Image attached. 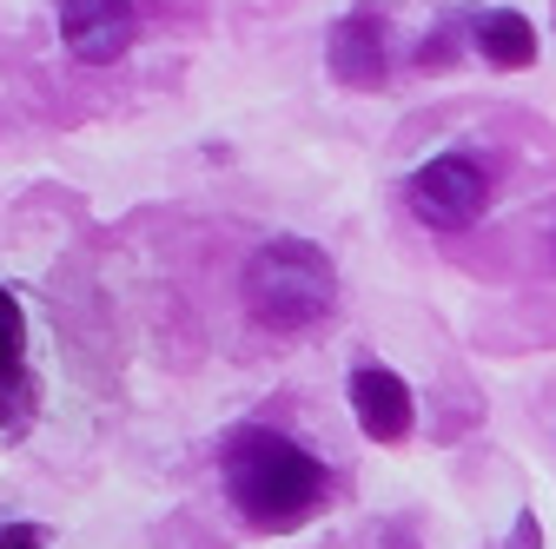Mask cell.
Listing matches in <instances>:
<instances>
[{"label":"cell","mask_w":556,"mask_h":549,"mask_svg":"<svg viewBox=\"0 0 556 549\" xmlns=\"http://www.w3.org/2000/svg\"><path fill=\"white\" fill-rule=\"evenodd\" d=\"M0 549H47V536L34 523H8V529H0Z\"/></svg>","instance_id":"cell-9"},{"label":"cell","mask_w":556,"mask_h":549,"mask_svg":"<svg viewBox=\"0 0 556 549\" xmlns=\"http://www.w3.org/2000/svg\"><path fill=\"white\" fill-rule=\"evenodd\" d=\"M483 199H491V179H483V166H477L470 153H444V159L417 166V173L404 179V205L417 213V226H431V232H464V226H477Z\"/></svg>","instance_id":"cell-3"},{"label":"cell","mask_w":556,"mask_h":549,"mask_svg":"<svg viewBox=\"0 0 556 549\" xmlns=\"http://www.w3.org/2000/svg\"><path fill=\"white\" fill-rule=\"evenodd\" d=\"M384 66H391V53H384V14L378 8H352L331 27V74L352 93H371V87H384Z\"/></svg>","instance_id":"cell-5"},{"label":"cell","mask_w":556,"mask_h":549,"mask_svg":"<svg viewBox=\"0 0 556 549\" xmlns=\"http://www.w3.org/2000/svg\"><path fill=\"white\" fill-rule=\"evenodd\" d=\"M21 345H27V318H21V305L0 292V384L14 378V365H21Z\"/></svg>","instance_id":"cell-8"},{"label":"cell","mask_w":556,"mask_h":549,"mask_svg":"<svg viewBox=\"0 0 556 549\" xmlns=\"http://www.w3.org/2000/svg\"><path fill=\"white\" fill-rule=\"evenodd\" d=\"M226 497L252 529L286 536L299 523H312V510L325 503V470L312 450H299L278 431H245L226 450Z\"/></svg>","instance_id":"cell-1"},{"label":"cell","mask_w":556,"mask_h":549,"mask_svg":"<svg viewBox=\"0 0 556 549\" xmlns=\"http://www.w3.org/2000/svg\"><path fill=\"white\" fill-rule=\"evenodd\" d=\"M352 418L371 444H404L410 437V384L384 365L352 371Z\"/></svg>","instance_id":"cell-6"},{"label":"cell","mask_w":556,"mask_h":549,"mask_svg":"<svg viewBox=\"0 0 556 549\" xmlns=\"http://www.w3.org/2000/svg\"><path fill=\"white\" fill-rule=\"evenodd\" d=\"M331 298H338V271L305 239H271L245 265V311L265 331H305L331 311Z\"/></svg>","instance_id":"cell-2"},{"label":"cell","mask_w":556,"mask_h":549,"mask_svg":"<svg viewBox=\"0 0 556 549\" xmlns=\"http://www.w3.org/2000/svg\"><path fill=\"white\" fill-rule=\"evenodd\" d=\"M470 40H477V53L491 60V66H504V74H517V66L536 60V27H530L523 14H510V8L477 14V21H470Z\"/></svg>","instance_id":"cell-7"},{"label":"cell","mask_w":556,"mask_h":549,"mask_svg":"<svg viewBox=\"0 0 556 549\" xmlns=\"http://www.w3.org/2000/svg\"><path fill=\"white\" fill-rule=\"evenodd\" d=\"M132 0H60V40L80 66H113L132 47Z\"/></svg>","instance_id":"cell-4"}]
</instances>
